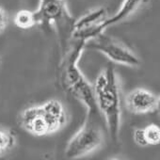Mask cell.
I'll return each instance as SVG.
<instances>
[{"label": "cell", "mask_w": 160, "mask_h": 160, "mask_svg": "<svg viewBox=\"0 0 160 160\" xmlns=\"http://www.w3.org/2000/svg\"><path fill=\"white\" fill-rule=\"evenodd\" d=\"M84 44L85 41L76 39V42L72 49L66 50L60 66V80L63 88L87 107L89 116L96 117L99 114V110L93 88L77 66L79 58L84 50Z\"/></svg>", "instance_id": "1"}, {"label": "cell", "mask_w": 160, "mask_h": 160, "mask_svg": "<svg viewBox=\"0 0 160 160\" xmlns=\"http://www.w3.org/2000/svg\"><path fill=\"white\" fill-rule=\"evenodd\" d=\"M93 92L99 112H102L111 139L119 138L121 125V96L120 83L114 67L108 65L97 76Z\"/></svg>", "instance_id": "2"}, {"label": "cell", "mask_w": 160, "mask_h": 160, "mask_svg": "<svg viewBox=\"0 0 160 160\" xmlns=\"http://www.w3.org/2000/svg\"><path fill=\"white\" fill-rule=\"evenodd\" d=\"M66 112L58 100H49L42 106L26 108L20 116V124L34 136L56 133L66 123Z\"/></svg>", "instance_id": "3"}, {"label": "cell", "mask_w": 160, "mask_h": 160, "mask_svg": "<svg viewBox=\"0 0 160 160\" xmlns=\"http://www.w3.org/2000/svg\"><path fill=\"white\" fill-rule=\"evenodd\" d=\"M37 24L57 27L62 46L68 43V37L73 31L74 19L70 14L65 0H41L39 9L34 12Z\"/></svg>", "instance_id": "4"}, {"label": "cell", "mask_w": 160, "mask_h": 160, "mask_svg": "<svg viewBox=\"0 0 160 160\" xmlns=\"http://www.w3.org/2000/svg\"><path fill=\"white\" fill-rule=\"evenodd\" d=\"M93 119L94 117L89 116L84 126L71 138L65 151L67 158L73 159L85 156L103 144L104 134Z\"/></svg>", "instance_id": "5"}, {"label": "cell", "mask_w": 160, "mask_h": 160, "mask_svg": "<svg viewBox=\"0 0 160 160\" xmlns=\"http://www.w3.org/2000/svg\"><path fill=\"white\" fill-rule=\"evenodd\" d=\"M86 48L99 51L106 55L110 60L119 64L130 67H137L140 64L138 58L129 48L115 39L104 34V32L86 41L84 49Z\"/></svg>", "instance_id": "6"}, {"label": "cell", "mask_w": 160, "mask_h": 160, "mask_svg": "<svg viewBox=\"0 0 160 160\" xmlns=\"http://www.w3.org/2000/svg\"><path fill=\"white\" fill-rule=\"evenodd\" d=\"M159 106V97L152 92L138 88L128 93L125 98L126 108L134 114H146L155 111Z\"/></svg>", "instance_id": "7"}, {"label": "cell", "mask_w": 160, "mask_h": 160, "mask_svg": "<svg viewBox=\"0 0 160 160\" xmlns=\"http://www.w3.org/2000/svg\"><path fill=\"white\" fill-rule=\"evenodd\" d=\"M143 1H144V0H124L117 13H115L110 18L105 19L99 25L100 30L102 32H104V30L106 28H108V27L114 26V25L119 24V23H122L124 20H126L127 18H129L142 5Z\"/></svg>", "instance_id": "8"}, {"label": "cell", "mask_w": 160, "mask_h": 160, "mask_svg": "<svg viewBox=\"0 0 160 160\" xmlns=\"http://www.w3.org/2000/svg\"><path fill=\"white\" fill-rule=\"evenodd\" d=\"M107 18V11L105 8H98L96 10L91 11L90 12L83 15L80 19L74 21L73 31L94 27L96 25L101 24Z\"/></svg>", "instance_id": "9"}, {"label": "cell", "mask_w": 160, "mask_h": 160, "mask_svg": "<svg viewBox=\"0 0 160 160\" xmlns=\"http://www.w3.org/2000/svg\"><path fill=\"white\" fill-rule=\"evenodd\" d=\"M14 24L16 27L22 29H28L33 28L37 25L36 17L34 12L28 11V10H22L19 11L14 17Z\"/></svg>", "instance_id": "10"}, {"label": "cell", "mask_w": 160, "mask_h": 160, "mask_svg": "<svg viewBox=\"0 0 160 160\" xmlns=\"http://www.w3.org/2000/svg\"><path fill=\"white\" fill-rule=\"evenodd\" d=\"M15 136L9 132L0 130V155L8 152L15 144Z\"/></svg>", "instance_id": "11"}, {"label": "cell", "mask_w": 160, "mask_h": 160, "mask_svg": "<svg viewBox=\"0 0 160 160\" xmlns=\"http://www.w3.org/2000/svg\"><path fill=\"white\" fill-rule=\"evenodd\" d=\"M143 130L148 145H158L160 143V128L158 125L149 124Z\"/></svg>", "instance_id": "12"}, {"label": "cell", "mask_w": 160, "mask_h": 160, "mask_svg": "<svg viewBox=\"0 0 160 160\" xmlns=\"http://www.w3.org/2000/svg\"><path fill=\"white\" fill-rule=\"evenodd\" d=\"M133 138H134L135 142L138 146H140V147L148 146V143H147L145 136H144L143 128H137V129H135L134 134H133Z\"/></svg>", "instance_id": "13"}, {"label": "cell", "mask_w": 160, "mask_h": 160, "mask_svg": "<svg viewBox=\"0 0 160 160\" xmlns=\"http://www.w3.org/2000/svg\"><path fill=\"white\" fill-rule=\"evenodd\" d=\"M8 20H9V17H8V14L6 12V11L0 7V32L3 31L7 25H8Z\"/></svg>", "instance_id": "14"}]
</instances>
